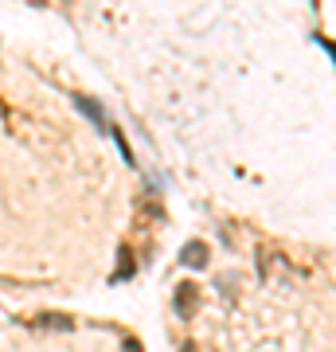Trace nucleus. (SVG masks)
Masks as SVG:
<instances>
[{"mask_svg":"<svg viewBox=\"0 0 336 352\" xmlns=\"http://www.w3.org/2000/svg\"><path fill=\"white\" fill-rule=\"evenodd\" d=\"M196 302H199L196 282H180V286H176V294H172L176 314H180V317H192V314H196Z\"/></svg>","mask_w":336,"mask_h":352,"instance_id":"nucleus-1","label":"nucleus"},{"mask_svg":"<svg viewBox=\"0 0 336 352\" xmlns=\"http://www.w3.org/2000/svg\"><path fill=\"white\" fill-rule=\"evenodd\" d=\"M180 263L184 266H208V247H203V243H188L184 251H180Z\"/></svg>","mask_w":336,"mask_h":352,"instance_id":"nucleus-2","label":"nucleus"},{"mask_svg":"<svg viewBox=\"0 0 336 352\" xmlns=\"http://www.w3.org/2000/svg\"><path fill=\"white\" fill-rule=\"evenodd\" d=\"M129 270H137V266H133L129 247H122V251H117V270H113V282H125V278H129Z\"/></svg>","mask_w":336,"mask_h":352,"instance_id":"nucleus-3","label":"nucleus"},{"mask_svg":"<svg viewBox=\"0 0 336 352\" xmlns=\"http://www.w3.org/2000/svg\"><path fill=\"white\" fill-rule=\"evenodd\" d=\"M75 106H78L82 113H87V118H94V126H106V113H102L90 98H75Z\"/></svg>","mask_w":336,"mask_h":352,"instance_id":"nucleus-4","label":"nucleus"},{"mask_svg":"<svg viewBox=\"0 0 336 352\" xmlns=\"http://www.w3.org/2000/svg\"><path fill=\"white\" fill-rule=\"evenodd\" d=\"M39 325L43 329H63V333H67V329H75V321H71V317H59V314H47V317H39Z\"/></svg>","mask_w":336,"mask_h":352,"instance_id":"nucleus-5","label":"nucleus"},{"mask_svg":"<svg viewBox=\"0 0 336 352\" xmlns=\"http://www.w3.org/2000/svg\"><path fill=\"white\" fill-rule=\"evenodd\" d=\"M125 352H145V349H141L137 340H125Z\"/></svg>","mask_w":336,"mask_h":352,"instance_id":"nucleus-6","label":"nucleus"},{"mask_svg":"<svg viewBox=\"0 0 336 352\" xmlns=\"http://www.w3.org/2000/svg\"><path fill=\"white\" fill-rule=\"evenodd\" d=\"M180 352H196V349H192V344H184V349H180Z\"/></svg>","mask_w":336,"mask_h":352,"instance_id":"nucleus-7","label":"nucleus"}]
</instances>
